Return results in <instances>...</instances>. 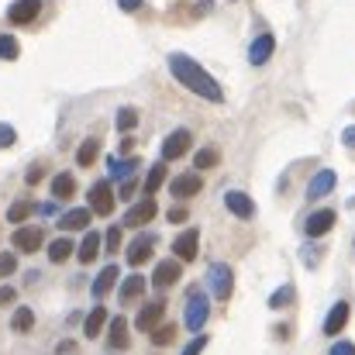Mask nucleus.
I'll use <instances>...</instances> for the list:
<instances>
[{
	"label": "nucleus",
	"instance_id": "obj_1",
	"mask_svg": "<svg viewBox=\"0 0 355 355\" xmlns=\"http://www.w3.org/2000/svg\"><path fill=\"white\" fill-rule=\"evenodd\" d=\"M169 73H173L176 83L187 87L190 94H197V97H204V101H211V104H221V101H225V90L218 87V80H214L197 59H190V55H183V52H173V55H169Z\"/></svg>",
	"mask_w": 355,
	"mask_h": 355
},
{
	"label": "nucleus",
	"instance_id": "obj_2",
	"mask_svg": "<svg viewBox=\"0 0 355 355\" xmlns=\"http://www.w3.org/2000/svg\"><path fill=\"white\" fill-rule=\"evenodd\" d=\"M207 314H211V300L204 297V293H190L187 297V328L190 331H200L204 324H207Z\"/></svg>",
	"mask_w": 355,
	"mask_h": 355
},
{
	"label": "nucleus",
	"instance_id": "obj_3",
	"mask_svg": "<svg viewBox=\"0 0 355 355\" xmlns=\"http://www.w3.org/2000/svg\"><path fill=\"white\" fill-rule=\"evenodd\" d=\"M207 283H211V290H214V297H218V300H228V297H232V290H235L232 266H225V262L211 266V272H207Z\"/></svg>",
	"mask_w": 355,
	"mask_h": 355
},
{
	"label": "nucleus",
	"instance_id": "obj_4",
	"mask_svg": "<svg viewBox=\"0 0 355 355\" xmlns=\"http://www.w3.org/2000/svg\"><path fill=\"white\" fill-rule=\"evenodd\" d=\"M90 211L101 214V218H107V214L114 211V190H111L107 180H97V183L90 187Z\"/></svg>",
	"mask_w": 355,
	"mask_h": 355
},
{
	"label": "nucleus",
	"instance_id": "obj_5",
	"mask_svg": "<svg viewBox=\"0 0 355 355\" xmlns=\"http://www.w3.org/2000/svg\"><path fill=\"white\" fill-rule=\"evenodd\" d=\"M190 131L187 128H176L166 141H162V162H173V159H180V155H187L190 152Z\"/></svg>",
	"mask_w": 355,
	"mask_h": 355
},
{
	"label": "nucleus",
	"instance_id": "obj_6",
	"mask_svg": "<svg viewBox=\"0 0 355 355\" xmlns=\"http://www.w3.org/2000/svg\"><path fill=\"white\" fill-rule=\"evenodd\" d=\"M162 318H166V300H152V304H145V307L138 311L135 328H138V331H155V328L162 324Z\"/></svg>",
	"mask_w": 355,
	"mask_h": 355
},
{
	"label": "nucleus",
	"instance_id": "obj_7",
	"mask_svg": "<svg viewBox=\"0 0 355 355\" xmlns=\"http://www.w3.org/2000/svg\"><path fill=\"white\" fill-rule=\"evenodd\" d=\"M155 214H159L155 200H152V197H145V200L131 204V211L124 214V225H128V228H141V225H148V221H152Z\"/></svg>",
	"mask_w": 355,
	"mask_h": 355
},
{
	"label": "nucleus",
	"instance_id": "obj_8",
	"mask_svg": "<svg viewBox=\"0 0 355 355\" xmlns=\"http://www.w3.org/2000/svg\"><path fill=\"white\" fill-rule=\"evenodd\" d=\"M197 248H200V232H197V228L176 235V241H173V252H176L180 262H193V259H197Z\"/></svg>",
	"mask_w": 355,
	"mask_h": 355
},
{
	"label": "nucleus",
	"instance_id": "obj_9",
	"mask_svg": "<svg viewBox=\"0 0 355 355\" xmlns=\"http://www.w3.org/2000/svg\"><path fill=\"white\" fill-rule=\"evenodd\" d=\"M10 241H14V248H17V252H24V255H28V252H38V248H42L45 232H42V228H35V225H28V228H17Z\"/></svg>",
	"mask_w": 355,
	"mask_h": 355
},
{
	"label": "nucleus",
	"instance_id": "obj_10",
	"mask_svg": "<svg viewBox=\"0 0 355 355\" xmlns=\"http://www.w3.org/2000/svg\"><path fill=\"white\" fill-rule=\"evenodd\" d=\"M38 10H42V0H14L7 7V21L10 24H28V21L38 17Z\"/></svg>",
	"mask_w": 355,
	"mask_h": 355
},
{
	"label": "nucleus",
	"instance_id": "obj_11",
	"mask_svg": "<svg viewBox=\"0 0 355 355\" xmlns=\"http://www.w3.org/2000/svg\"><path fill=\"white\" fill-rule=\"evenodd\" d=\"M335 228V211H314L307 221H304V232H307V238H321V235H328Z\"/></svg>",
	"mask_w": 355,
	"mask_h": 355
},
{
	"label": "nucleus",
	"instance_id": "obj_12",
	"mask_svg": "<svg viewBox=\"0 0 355 355\" xmlns=\"http://www.w3.org/2000/svg\"><path fill=\"white\" fill-rule=\"evenodd\" d=\"M272 52H276V38H272V35H259V38L248 45V62H252V66H266V62L272 59Z\"/></svg>",
	"mask_w": 355,
	"mask_h": 355
},
{
	"label": "nucleus",
	"instance_id": "obj_13",
	"mask_svg": "<svg viewBox=\"0 0 355 355\" xmlns=\"http://www.w3.org/2000/svg\"><path fill=\"white\" fill-rule=\"evenodd\" d=\"M180 259H166V262H159L155 266V272H152V286L155 290H166V286H173L176 279H180Z\"/></svg>",
	"mask_w": 355,
	"mask_h": 355
},
{
	"label": "nucleus",
	"instance_id": "obj_14",
	"mask_svg": "<svg viewBox=\"0 0 355 355\" xmlns=\"http://www.w3.org/2000/svg\"><path fill=\"white\" fill-rule=\"evenodd\" d=\"M200 187H204V180H200L197 173H183V176H176V180H173V187H169V190H173V197H176V200H187V197H197V193H200Z\"/></svg>",
	"mask_w": 355,
	"mask_h": 355
},
{
	"label": "nucleus",
	"instance_id": "obj_15",
	"mask_svg": "<svg viewBox=\"0 0 355 355\" xmlns=\"http://www.w3.org/2000/svg\"><path fill=\"white\" fill-rule=\"evenodd\" d=\"M225 204H228V211L241 218V221H248L252 214H255V204H252V197L248 193H241V190H232V193H225Z\"/></svg>",
	"mask_w": 355,
	"mask_h": 355
},
{
	"label": "nucleus",
	"instance_id": "obj_16",
	"mask_svg": "<svg viewBox=\"0 0 355 355\" xmlns=\"http://www.w3.org/2000/svg\"><path fill=\"white\" fill-rule=\"evenodd\" d=\"M335 183H338V176H335L331 169H321V173L311 180V187H307V200H321L324 193L335 190Z\"/></svg>",
	"mask_w": 355,
	"mask_h": 355
},
{
	"label": "nucleus",
	"instance_id": "obj_17",
	"mask_svg": "<svg viewBox=\"0 0 355 355\" xmlns=\"http://www.w3.org/2000/svg\"><path fill=\"white\" fill-rule=\"evenodd\" d=\"M90 218H94L90 207H73V211H66V214L59 218V228H62V232H83V228L90 225Z\"/></svg>",
	"mask_w": 355,
	"mask_h": 355
},
{
	"label": "nucleus",
	"instance_id": "obj_18",
	"mask_svg": "<svg viewBox=\"0 0 355 355\" xmlns=\"http://www.w3.org/2000/svg\"><path fill=\"white\" fill-rule=\"evenodd\" d=\"M345 324H349V304L338 300V304L328 311V318H324V335H338Z\"/></svg>",
	"mask_w": 355,
	"mask_h": 355
},
{
	"label": "nucleus",
	"instance_id": "obj_19",
	"mask_svg": "<svg viewBox=\"0 0 355 355\" xmlns=\"http://www.w3.org/2000/svg\"><path fill=\"white\" fill-rule=\"evenodd\" d=\"M152 241H155V238H135V241H131V245H128V262H131V266H141V262H148V259H152Z\"/></svg>",
	"mask_w": 355,
	"mask_h": 355
},
{
	"label": "nucleus",
	"instance_id": "obj_20",
	"mask_svg": "<svg viewBox=\"0 0 355 355\" xmlns=\"http://www.w3.org/2000/svg\"><path fill=\"white\" fill-rule=\"evenodd\" d=\"M76 193V180H73V173H59L55 180H52V200H69Z\"/></svg>",
	"mask_w": 355,
	"mask_h": 355
},
{
	"label": "nucleus",
	"instance_id": "obj_21",
	"mask_svg": "<svg viewBox=\"0 0 355 355\" xmlns=\"http://www.w3.org/2000/svg\"><path fill=\"white\" fill-rule=\"evenodd\" d=\"M114 283H118V266H107V269L94 279V297H107V293L114 290Z\"/></svg>",
	"mask_w": 355,
	"mask_h": 355
},
{
	"label": "nucleus",
	"instance_id": "obj_22",
	"mask_svg": "<svg viewBox=\"0 0 355 355\" xmlns=\"http://www.w3.org/2000/svg\"><path fill=\"white\" fill-rule=\"evenodd\" d=\"M104 324H107V311H104V307H94V311L87 314V324H83V335H87V338H97V335L104 331Z\"/></svg>",
	"mask_w": 355,
	"mask_h": 355
},
{
	"label": "nucleus",
	"instance_id": "obj_23",
	"mask_svg": "<svg viewBox=\"0 0 355 355\" xmlns=\"http://www.w3.org/2000/svg\"><path fill=\"white\" fill-rule=\"evenodd\" d=\"M97 155H101V141H97V138H87V141L76 148V162H80V166H94Z\"/></svg>",
	"mask_w": 355,
	"mask_h": 355
},
{
	"label": "nucleus",
	"instance_id": "obj_24",
	"mask_svg": "<svg viewBox=\"0 0 355 355\" xmlns=\"http://www.w3.org/2000/svg\"><path fill=\"white\" fill-rule=\"evenodd\" d=\"M97 252H101V235H97V232H87L83 245H80V262H83V266H87V262H94V259H97Z\"/></svg>",
	"mask_w": 355,
	"mask_h": 355
},
{
	"label": "nucleus",
	"instance_id": "obj_25",
	"mask_svg": "<svg viewBox=\"0 0 355 355\" xmlns=\"http://www.w3.org/2000/svg\"><path fill=\"white\" fill-rule=\"evenodd\" d=\"M145 293V279L135 272V276H128L124 283H121V300L128 304V300H135V297H141Z\"/></svg>",
	"mask_w": 355,
	"mask_h": 355
},
{
	"label": "nucleus",
	"instance_id": "obj_26",
	"mask_svg": "<svg viewBox=\"0 0 355 355\" xmlns=\"http://www.w3.org/2000/svg\"><path fill=\"white\" fill-rule=\"evenodd\" d=\"M111 345L128 349V321L124 318H111Z\"/></svg>",
	"mask_w": 355,
	"mask_h": 355
},
{
	"label": "nucleus",
	"instance_id": "obj_27",
	"mask_svg": "<svg viewBox=\"0 0 355 355\" xmlns=\"http://www.w3.org/2000/svg\"><path fill=\"white\" fill-rule=\"evenodd\" d=\"M162 180H166V162L159 159V162L148 169V176H145V193H155V190L162 187Z\"/></svg>",
	"mask_w": 355,
	"mask_h": 355
},
{
	"label": "nucleus",
	"instance_id": "obj_28",
	"mask_svg": "<svg viewBox=\"0 0 355 355\" xmlns=\"http://www.w3.org/2000/svg\"><path fill=\"white\" fill-rule=\"evenodd\" d=\"M10 324H14V331H24V335H28V331L35 328V311H31V307H17Z\"/></svg>",
	"mask_w": 355,
	"mask_h": 355
},
{
	"label": "nucleus",
	"instance_id": "obj_29",
	"mask_svg": "<svg viewBox=\"0 0 355 355\" xmlns=\"http://www.w3.org/2000/svg\"><path fill=\"white\" fill-rule=\"evenodd\" d=\"M69 255H73V241H69V238H55L52 248H49V259H52V262H66Z\"/></svg>",
	"mask_w": 355,
	"mask_h": 355
},
{
	"label": "nucleus",
	"instance_id": "obj_30",
	"mask_svg": "<svg viewBox=\"0 0 355 355\" xmlns=\"http://www.w3.org/2000/svg\"><path fill=\"white\" fill-rule=\"evenodd\" d=\"M17 52H21L17 38H14V35H0V62H10V59H17Z\"/></svg>",
	"mask_w": 355,
	"mask_h": 355
},
{
	"label": "nucleus",
	"instance_id": "obj_31",
	"mask_svg": "<svg viewBox=\"0 0 355 355\" xmlns=\"http://www.w3.org/2000/svg\"><path fill=\"white\" fill-rule=\"evenodd\" d=\"M31 211H35V204H31V200H17V204H10V211H7V218H10L14 225H21V221H24V218H28Z\"/></svg>",
	"mask_w": 355,
	"mask_h": 355
},
{
	"label": "nucleus",
	"instance_id": "obj_32",
	"mask_svg": "<svg viewBox=\"0 0 355 355\" xmlns=\"http://www.w3.org/2000/svg\"><path fill=\"white\" fill-rule=\"evenodd\" d=\"M218 159H221L218 148H200L197 159H193V166H197V169H211V166H218Z\"/></svg>",
	"mask_w": 355,
	"mask_h": 355
},
{
	"label": "nucleus",
	"instance_id": "obj_33",
	"mask_svg": "<svg viewBox=\"0 0 355 355\" xmlns=\"http://www.w3.org/2000/svg\"><path fill=\"white\" fill-rule=\"evenodd\" d=\"M135 124H138V111H135V107H121V111H118V131H124V135H128Z\"/></svg>",
	"mask_w": 355,
	"mask_h": 355
},
{
	"label": "nucleus",
	"instance_id": "obj_34",
	"mask_svg": "<svg viewBox=\"0 0 355 355\" xmlns=\"http://www.w3.org/2000/svg\"><path fill=\"white\" fill-rule=\"evenodd\" d=\"M286 304H293V286H279V290L269 297V307H276V311L286 307Z\"/></svg>",
	"mask_w": 355,
	"mask_h": 355
},
{
	"label": "nucleus",
	"instance_id": "obj_35",
	"mask_svg": "<svg viewBox=\"0 0 355 355\" xmlns=\"http://www.w3.org/2000/svg\"><path fill=\"white\" fill-rule=\"evenodd\" d=\"M173 338H176V328H173V324H162V328L152 331V342H155V345H169Z\"/></svg>",
	"mask_w": 355,
	"mask_h": 355
},
{
	"label": "nucleus",
	"instance_id": "obj_36",
	"mask_svg": "<svg viewBox=\"0 0 355 355\" xmlns=\"http://www.w3.org/2000/svg\"><path fill=\"white\" fill-rule=\"evenodd\" d=\"M14 269H17V259H14L10 252H3V255H0V276H10Z\"/></svg>",
	"mask_w": 355,
	"mask_h": 355
},
{
	"label": "nucleus",
	"instance_id": "obj_37",
	"mask_svg": "<svg viewBox=\"0 0 355 355\" xmlns=\"http://www.w3.org/2000/svg\"><path fill=\"white\" fill-rule=\"evenodd\" d=\"M17 141V135H14V128L10 124H0V148H10Z\"/></svg>",
	"mask_w": 355,
	"mask_h": 355
},
{
	"label": "nucleus",
	"instance_id": "obj_38",
	"mask_svg": "<svg viewBox=\"0 0 355 355\" xmlns=\"http://www.w3.org/2000/svg\"><path fill=\"white\" fill-rule=\"evenodd\" d=\"M101 241L107 245V252H118V248H121V228H111V232H107V238H101Z\"/></svg>",
	"mask_w": 355,
	"mask_h": 355
},
{
	"label": "nucleus",
	"instance_id": "obj_39",
	"mask_svg": "<svg viewBox=\"0 0 355 355\" xmlns=\"http://www.w3.org/2000/svg\"><path fill=\"white\" fill-rule=\"evenodd\" d=\"M148 0H118V7L121 10H128V14H135V10H141Z\"/></svg>",
	"mask_w": 355,
	"mask_h": 355
},
{
	"label": "nucleus",
	"instance_id": "obj_40",
	"mask_svg": "<svg viewBox=\"0 0 355 355\" xmlns=\"http://www.w3.org/2000/svg\"><path fill=\"white\" fill-rule=\"evenodd\" d=\"M331 355H355V345L352 342H338V345L331 349Z\"/></svg>",
	"mask_w": 355,
	"mask_h": 355
},
{
	"label": "nucleus",
	"instance_id": "obj_41",
	"mask_svg": "<svg viewBox=\"0 0 355 355\" xmlns=\"http://www.w3.org/2000/svg\"><path fill=\"white\" fill-rule=\"evenodd\" d=\"M187 218H190V214H187L183 207H173V211H169V221H173V225H183Z\"/></svg>",
	"mask_w": 355,
	"mask_h": 355
},
{
	"label": "nucleus",
	"instance_id": "obj_42",
	"mask_svg": "<svg viewBox=\"0 0 355 355\" xmlns=\"http://www.w3.org/2000/svg\"><path fill=\"white\" fill-rule=\"evenodd\" d=\"M204 349H207V338L200 335V338H197V342H193V345H190V349H187V352H183V355H200V352H204Z\"/></svg>",
	"mask_w": 355,
	"mask_h": 355
},
{
	"label": "nucleus",
	"instance_id": "obj_43",
	"mask_svg": "<svg viewBox=\"0 0 355 355\" xmlns=\"http://www.w3.org/2000/svg\"><path fill=\"white\" fill-rule=\"evenodd\" d=\"M135 187H138L135 180H124V187H121V197H124V200H131V197H135Z\"/></svg>",
	"mask_w": 355,
	"mask_h": 355
},
{
	"label": "nucleus",
	"instance_id": "obj_44",
	"mask_svg": "<svg viewBox=\"0 0 355 355\" xmlns=\"http://www.w3.org/2000/svg\"><path fill=\"white\" fill-rule=\"evenodd\" d=\"M42 176H45V169H42V166H31V173H28V183H38Z\"/></svg>",
	"mask_w": 355,
	"mask_h": 355
},
{
	"label": "nucleus",
	"instance_id": "obj_45",
	"mask_svg": "<svg viewBox=\"0 0 355 355\" xmlns=\"http://www.w3.org/2000/svg\"><path fill=\"white\" fill-rule=\"evenodd\" d=\"M342 141H345L349 148H355V124H352V128H345V135H342Z\"/></svg>",
	"mask_w": 355,
	"mask_h": 355
},
{
	"label": "nucleus",
	"instance_id": "obj_46",
	"mask_svg": "<svg viewBox=\"0 0 355 355\" xmlns=\"http://www.w3.org/2000/svg\"><path fill=\"white\" fill-rule=\"evenodd\" d=\"M14 300V290L10 286H0V304H10Z\"/></svg>",
	"mask_w": 355,
	"mask_h": 355
},
{
	"label": "nucleus",
	"instance_id": "obj_47",
	"mask_svg": "<svg viewBox=\"0 0 355 355\" xmlns=\"http://www.w3.org/2000/svg\"><path fill=\"white\" fill-rule=\"evenodd\" d=\"M131 148H135V141H131V138H124V141H121V155H128Z\"/></svg>",
	"mask_w": 355,
	"mask_h": 355
},
{
	"label": "nucleus",
	"instance_id": "obj_48",
	"mask_svg": "<svg viewBox=\"0 0 355 355\" xmlns=\"http://www.w3.org/2000/svg\"><path fill=\"white\" fill-rule=\"evenodd\" d=\"M204 3H211V0H204Z\"/></svg>",
	"mask_w": 355,
	"mask_h": 355
}]
</instances>
